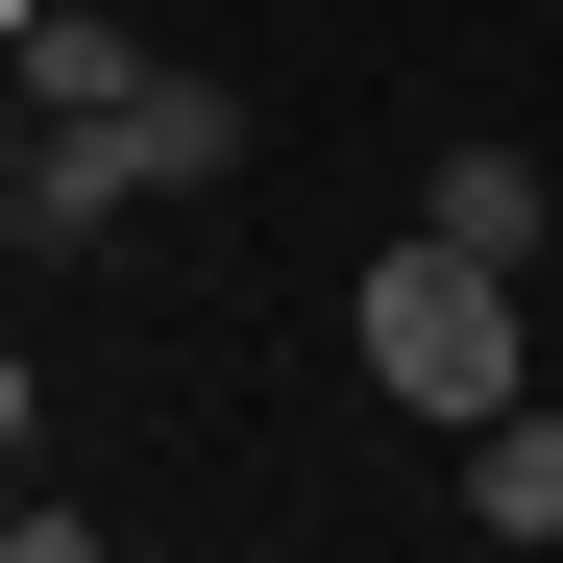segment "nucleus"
Returning a JSON list of instances; mask_svg holds the SVG:
<instances>
[{
    "label": "nucleus",
    "instance_id": "9",
    "mask_svg": "<svg viewBox=\"0 0 563 563\" xmlns=\"http://www.w3.org/2000/svg\"><path fill=\"white\" fill-rule=\"evenodd\" d=\"M25 25H49V0H0V74H25Z\"/></svg>",
    "mask_w": 563,
    "mask_h": 563
},
{
    "label": "nucleus",
    "instance_id": "1",
    "mask_svg": "<svg viewBox=\"0 0 563 563\" xmlns=\"http://www.w3.org/2000/svg\"><path fill=\"white\" fill-rule=\"evenodd\" d=\"M367 393H393V417H441V441H465V417H515V269L417 221L393 269H367Z\"/></svg>",
    "mask_w": 563,
    "mask_h": 563
},
{
    "label": "nucleus",
    "instance_id": "7",
    "mask_svg": "<svg viewBox=\"0 0 563 563\" xmlns=\"http://www.w3.org/2000/svg\"><path fill=\"white\" fill-rule=\"evenodd\" d=\"M0 563H99V515H49V490H0Z\"/></svg>",
    "mask_w": 563,
    "mask_h": 563
},
{
    "label": "nucleus",
    "instance_id": "6",
    "mask_svg": "<svg viewBox=\"0 0 563 563\" xmlns=\"http://www.w3.org/2000/svg\"><path fill=\"white\" fill-rule=\"evenodd\" d=\"M123 74H147L123 25H25V99H49V123H99V99H123Z\"/></svg>",
    "mask_w": 563,
    "mask_h": 563
},
{
    "label": "nucleus",
    "instance_id": "4",
    "mask_svg": "<svg viewBox=\"0 0 563 563\" xmlns=\"http://www.w3.org/2000/svg\"><path fill=\"white\" fill-rule=\"evenodd\" d=\"M417 221H441V245H490V269H539V172H515V147H441V172H417Z\"/></svg>",
    "mask_w": 563,
    "mask_h": 563
},
{
    "label": "nucleus",
    "instance_id": "3",
    "mask_svg": "<svg viewBox=\"0 0 563 563\" xmlns=\"http://www.w3.org/2000/svg\"><path fill=\"white\" fill-rule=\"evenodd\" d=\"M99 123H123V172H147V197H221V172H245V74H197V49H147V74H123Z\"/></svg>",
    "mask_w": 563,
    "mask_h": 563
},
{
    "label": "nucleus",
    "instance_id": "5",
    "mask_svg": "<svg viewBox=\"0 0 563 563\" xmlns=\"http://www.w3.org/2000/svg\"><path fill=\"white\" fill-rule=\"evenodd\" d=\"M465 515H490V539H563V417H465Z\"/></svg>",
    "mask_w": 563,
    "mask_h": 563
},
{
    "label": "nucleus",
    "instance_id": "8",
    "mask_svg": "<svg viewBox=\"0 0 563 563\" xmlns=\"http://www.w3.org/2000/svg\"><path fill=\"white\" fill-rule=\"evenodd\" d=\"M0 465H25V343H0Z\"/></svg>",
    "mask_w": 563,
    "mask_h": 563
},
{
    "label": "nucleus",
    "instance_id": "2",
    "mask_svg": "<svg viewBox=\"0 0 563 563\" xmlns=\"http://www.w3.org/2000/svg\"><path fill=\"white\" fill-rule=\"evenodd\" d=\"M123 197H147L123 123H25V147H0V245H74V269H99V245H123Z\"/></svg>",
    "mask_w": 563,
    "mask_h": 563
}]
</instances>
